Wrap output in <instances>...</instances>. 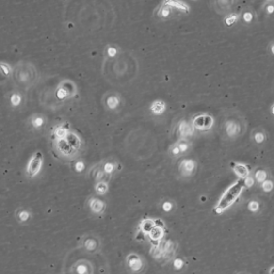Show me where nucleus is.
I'll return each mask as SVG.
<instances>
[{
	"label": "nucleus",
	"instance_id": "obj_1",
	"mask_svg": "<svg viewBox=\"0 0 274 274\" xmlns=\"http://www.w3.org/2000/svg\"><path fill=\"white\" fill-rule=\"evenodd\" d=\"M13 83L16 89L27 92L32 89L39 81V72L36 65L27 60H21L14 66Z\"/></svg>",
	"mask_w": 274,
	"mask_h": 274
},
{
	"label": "nucleus",
	"instance_id": "obj_2",
	"mask_svg": "<svg viewBox=\"0 0 274 274\" xmlns=\"http://www.w3.org/2000/svg\"><path fill=\"white\" fill-rule=\"evenodd\" d=\"M79 93V89L74 81L69 79H64L60 81L54 90V97L58 102H65V101L73 99Z\"/></svg>",
	"mask_w": 274,
	"mask_h": 274
},
{
	"label": "nucleus",
	"instance_id": "obj_3",
	"mask_svg": "<svg viewBox=\"0 0 274 274\" xmlns=\"http://www.w3.org/2000/svg\"><path fill=\"white\" fill-rule=\"evenodd\" d=\"M103 109L109 113H118L125 106L124 97L114 90L107 91L101 99Z\"/></svg>",
	"mask_w": 274,
	"mask_h": 274
},
{
	"label": "nucleus",
	"instance_id": "obj_4",
	"mask_svg": "<svg viewBox=\"0 0 274 274\" xmlns=\"http://www.w3.org/2000/svg\"><path fill=\"white\" fill-rule=\"evenodd\" d=\"M52 149L55 156L65 162H72L75 159L81 157L77 152L72 148L65 139L64 140H52Z\"/></svg>",
	"mask_w": 274,
	"mask_h": 274
},
{
	"label": "nucleus",
	"instance_id": "obj_5",
	"mask_svg": "<svg viewBox=\"0 0 274 274\" xmlns=\"http://www.w3.org/2000/svg\"><path fill=\"white\" fill-rule=\"evenodd\" d=\"M147 260L136 252L129 253L125 259V266L129 274H143L147 270Z\"/></svg>",
	"mask_w": 274,
	"mask_h": 274
},
{
	"label": "nucleus",
	"instance_id": "obj_6",
	"mask_svg": "<svg viewBox=\"0 0 274 274\" xmlns=\"http://www.w3.org/2000/svg\"><path fill=\"white\" fill-rule=\"evenodd\" d=\"M44 154L42 151H35L32 156L29 158L26 165L25 175L29 179H35L43 169Z\"/></svg>",
	"mask_w": 274,
	"mask_h": 274
},
{
	"label": "nucleus",
	"instance_id": "obj_7",
	"mask_svg": "<svg viewBox=\"0 0 274 274\" xmlns=\"http://www.w3.org/2000/svg\"><path fill=\"white\" fill-rule=\"evenodd\" d=\"M242 188H243V182L242 181H238L237 184L231 186L221 197V199L218 203V205L215 208L216 212L221 213L225 210H226L232 204V203L238 199Z\"/></svg>",
	"mask_w": 274,
	"mask_h": 274
},
{
	"label": "nucleus",
	"instance_id": "obj_8",
	"mask_svg": "<svg viewBox=\"0 0 274 274\" xmlns=\"http://www.w3.org/2000/svg\"><path fill=\"white\" fill-rule=\"evenodd\" d=\"M80 248L85 253L90 254V255H94V254L99 253L101 248H102V241L95 233H85L80 240Z\"/></svg>",
	"mask_w": 274,
	"mask_h": 274
},
{
	"label": "nucleus",
	"instance_id": "obj_9",
	"mask_svg": "<svg viewBox=\"0 0 274 274\" xmlns=\"http://www.w3.org/2000/svg\"><path fill=\"white\" fill-rule=\"evenodd\" d=\"M177 252V245L176 243L170 241H161L158 245L155 246L154 248V257L158 259H163L165 261H171L175 259Z\"/></svg>",
	"mask_w": 274,
	"mask_h": 274
},
{
	"label": "nucleus",
	"instance_id": "obj_10",
	"mask_svg": "<svg viewBox=\"0 0 274 274\" xmlns=\"http://www.w3.org/2000/svg\"><path fill=\"white\" fill-rule=\"evenodd\" d=\"M198 169L197 161L193 158H184L178 164V175L180 177L189 179L195 177Z\"/></svg>",
	"mask_w": 274,
	"mask_h": 274
},
{
	"label": "nucleus",
	"instance_id": "obj_11",
	"mask_svg": "<svg viewBox=\"0 0 274 274\" xmlns=\"http://www.w3.org/2000/svg\"><path fill=\"white\" fill-rule=\"evenodd\" d=\"M5 99H6V102L8 106L15 110L23 108L27 102L25 92H23V91L21 90H17V89H14L12 91H9L5 96Z\"/></svg>",
	"mask_w": 274,
	"mask_h": 274
},
{
	"label": "nucleus",
	"instance_id": "obj_12",
	"mask_svg": "<svg viewBox=\"0 0 274 274\" xmlns=\"http://www.w3.org/2000/svg\"><path fill=\"white\" fill-rule=\"evenodd\" d=\"M223 130H225V135L228 139H237L242 134V124L241 121L235 117H229L225 120L223 124Z\"/></svg>",
	"mask_w": 274,
	"mask_h": 274
},
{
	"label": "nucleus",
	"instance_id": "obj_13",
	"mask_svg": "<svg viewBox=\"0 0 274 274\" xmlns=\"http://www.w3.org/2000/svg\"><path fill=\"white\" fill-rule=\"evenodd\" d=\"M86 205L89 211L92 213L94 216H102L105 213L107 207L106 202L97 196H90L87 199Z\"/></svg>",
	"mask_w": 274,
	"mask_h": 274
},
{
	"label": "nucleus",
	"instance_id": "obj_14",
	"mask_svg": "<svg viewBox=\"0 0 274 274\" xmlns=\"http://www.w3.org/2000/svg\"><path fill=\"white\" fill-rule=\"evenodd\" d=\"M100 166L102 168L104 175L107 179L110 180L117 172L120 170V164L116 158L114 157H107L100 162Z\"/></svg>",
	"mask_w": 274,
	"mask_h": 274
},
{
	"label": "nucleus",
	"instance_id": "obj_15",
	"mask_svg": "<svg viewBox=\"0 0 274 274\" xmlns=\"http://www.w3.org/2000/svg\"><path fill=\"white\" fill-rule=\"evenodd\" d=\"M28 124L33 131L41 133V131H43L46 129L48 125V118L44 113H36L29 116Z\"/></svg>",
	"mask_w": 274,
	"mask_h": 274
},
{
	"label": "nucleus",
	"instance_id": "obj_16",
	"mask_svg": "<svg viewBox=\"0 0 274 274\" xmlns=\"http://www.w3.org/2000/svg\"><path fill=\"white\" fill-rule=\"evenodd\" d=\"M73 130L72 125H70L67 120L60 121L57 123L51 130V138L52 140H64L65 139L70 131Z\"/></svg>",
	"mask_w": 274,
	"mask_h": 274
},
{
	"label": "nucleus",
	"instance_id": "obj_17",
	"mask_svg": "<svg viewBox=\"0 0 274 274\" xmlns=\"http://www.w3.org/2000/svg\"><path fill=\"white\" fill-rule=\"evenodd\" d=\"M70 274H94V266L89 260L80 259L70 267Z\"/></svg>",
	"mask_w": 274,
	"mask_h": 274
},
{
	"label": "nucleus",
	"instance_id": "obj_18",
	"mask_svg": "<svg viewBox=\"0 0 274 274\" xmlns=\"http://www.w3.org/2000/svg\"><path fill=\"white\" fill-rule=\"evenodd\" d=\"M121 55V47L115 43H108L103 48V63L113 62Z\"/></svg>",
	"mask_w": 274,
	"mask_h": 274
},
{
	"label": "nucleus",
	"instance_id": "obj_19",
	"mask_svg": "<svg viewBox=\"0 0 274 274\" xmlns=\"http://www.w3.org/2000/svg\"><path fill=\"white\" fill-rule=\"evenodd\" d=\"M34 217V213L33 211L27 208V207H17L15 211V218L17 221V223L22 226H27L29 225L30 222L33 220Z\"/></svg>",
	"mask_w": 274,
	"mask_h": 274
},
{
	"label": "nucleus",
	"instance_id": "obj_20",
	"mask_svg": "<svg viewBox=\"0 0 274 274\" xmlns=\"http://www.w3.org/2000/svg\"><path fill=\"white\" fill-rule=\"evenodd\" d=\"M213 121V117L208 114H199L193 118L192 125L199 130H208L212 128Z\"/></svg>",
	"mask_w": 274,
	"mask_h": 274
},
{
	"label": "nucleus",
	"instance_id": "obj_21",
	"mask_svg": "<svg viewBox=\"0 0 274 274\" xmlns=\"http://www.w3.org/2000/svg\"><path fill=\"white\" fill-rule=\"evenodd\" d=\"M240 15V21L246 26H252L257 21V15L254 8L251 6H245Z\"/></svg>",
	"mask_w": 274,
	"mask_h": 274
},
{
	"label": "nucleus",
	"instance_id": "obj_22",
	"mask_svg": "<svg viewBox=\"0 0 274 274\" xmlns=\"http://www.w3.org/2000/svg\"><path fill=\"white\" fill-rule=\"evenodd\" d=\"M175 9L172 7L168 1H164L161 5H159L156 9L155 15L158 18L163 19V21H166V19L170 18L175 14Z\"/></svg>",
	"mask_w": 274,
	"mask_h": 274
},
{
	"label": "nucleus",
	"instance_id": "obj_23",
	"mask_svg": "<svg viewBox=\"0 0 274 274\" xmlns=\"http://www.w3.org/2000/svg\"><path fill=\"white\" fill-rule=\"evenodd\" d=\"M194 127H193L192 123H189V121L185 120V119H182L180 120L178 125H177V131H178V134H179V137L180 139H188L190 137L193 136V134H194Z\"/></svg>",
	"mask_w": 274,
	"mask_h": 274
},
{
	"label": "nucleus",
	"instance_id": "obj_24",
	"mask_svg": "<svg viewBox=\"0 0 274 274\" xmlns=\"http://www.w3.org/2000/svg\"><path fill=\"white\" fill-rule=\"evenodd\" d=\"M251 141L257 146H263L267 141V135L262 128H255L251 133Z\"/></svg>",
	"mask_w": 274,
	"mask_h": 274
},
{
	"label": "nucleus",
	"instance_id": "obj_25",
	"mask_svg": "<svg viewBox=\"0 0 274 274\" xmlns=\"http://www.w3.org/2000/svg\"><path fill=\"white\" fill-rule=\"evenodd\" d=\"M252 176L258 185L263 184L264 181L271 177L269 169L266 167H256L252 172Z\"/></svg>",
	"mask_w": 274,
	"mask_h": 274
},
{
	"label": "nucleus",
	"instance_id": "obj_26",
	"mask_svg": "<svg viewBox=\"0 0 274 274\" xmlns=\"http://www.w3.org/2000/svg\"><path fill=\"white\" fill-rule=\"evenodd\" d=\"M89 176H90L91 178L94 180V184H95V182H99V181H102V180H108L99 163L94 165L92 168L89 170ZM108 181H110V180H108Z\"/></svg>",
	"mask_w": 274,
	"mask_h": 274
},
{
	"label": "nucleus",
	"instance_id": "obj_27",
	"mask_svg": "<svg viewBox=\"0 0 274 274\" xmlns=\"http://www.w3.org/2000/svg\"><path fill=\"white\" fill-rule=\"evenodd\" d=\"M70 167H72V170L75 172V174L83 175L87 170V162L84 158L79 157L70 162Z\"/></svg>",
	"mask_w": 274,
	"mask_h": 274
},
{
	"label": "nucleus",
	"instance_id": "obj_28",
	"mask_svg": "<svg viewBox=\"0 0 274 274\" xmlns=\"http://www.w3.org/2000/svg\"><path fill=\"white\" fill-rule=\"evenodd\" d=\"M14 74V66L4 60H0V76L4 80H12Z\"/></svg>",
	"mask_w": 274,
	"mask_h": 274
},
{
	"label": "nucleus",
	"instance_id": "obj_29",
	"mask_svg": "<svg viewBox=\"0 0 274 274\" xmlns=\"http://www.w3.org/2000/svg\"><path fill=\"white\" fill-rule=\"evenodd\" d=\"M165 110H166V104L164 101L162 100H155L150 105V111L154 115H160L162 113H164Z\"/></svg>",
	"mask_w": 274,
	"mask_h": 274
},
{
	"label": "nucleus",
	"instance_id": "obj_30",
	"mask_svg": "<svg viewBox=\"0 0 274 274\" xmlns=\"http://www.w3.org/2000/svg\"><path fill=\"white\" fill-rule=\"evenodd\" d=\"M149 238L152 242H157V245L162 241L164 236V230L161 226H155L149 232Z\"/></svg>",
	"mask_w": 274,
	"mask_h": 274
},
{
	"label": "nucleus",
	"instance_id": "obj_31",
	"mask_svg": "<svg viewBox=\"0 0 274 274\" xmlns=\"http://www.w3.org/2000/svg\"><path fill=\"white\" fill-rule=\"evenodd\" d=\"M232 169H233V172H235V174H236V176L238 177L242 178V179H245L247 177H249L251 175V170L245 164L236 163Z\"/></svg>",
	"mask_w": 274,
	"mask_h": 274
},
{
	"label": "nucleus",
	"instance_id": "obj_32",
	"mask_svg": "<svg viewBox=\"0 0 274 274\" xmlns=\"http://www.w3.org/2000/svg\"><path fill=\"white\" fill-rule=\"evenodd\" d=\"M94 192L97 196H105L109 192V181L102 180L94 184Z\"/></svg>",
	"mask_w": 274,
	"mask_h": 274
},
{
	"label": "nucleus",
	"instance_id": "obj_33",
	"mask_svg": "<svg viewBox=\"0 0 274 274\" xmlns=\"http://www.w3.org/2000/svg\"><path fill=\"white\" fill-rule=\"evenodd\" d=\"M176 144H177V148L179 149L181 156L188 154L192 149V144H191L190 140H188V139H180L179 138V140L177 142Z\"/></svg>",
	"mask_w": 274,
	"mask_h": 274
},
{
	"label": "nucleus",
	"instance_id": "obj_34",
	"mask_svg": "<svg viewBox=\"0 0 274 274\" xmlns=\"http://www.w3.org/2000/svg\"><path fill=\"white\" fill-rule=\"evenodd\" d=\"M155 226H156L155 220L150 219V218H146V219H143V220L141 221L140 226H139V228H140V230L142 232L145 233V235H149V232L151 231V229L153 228Z\"/></svg>",
	"mask_w": 274,
	"mask_h": 274
},
{
	"label": "nucleus",
	"instance_id": "obj_35",
	"mask_svg": "<svg viewBox=\"0 0 274 274\" xmlns=\"http://www.w3.org/2000/svg\"><path fill=\"white\" fill-rule=\"evenodd\" d=\"M240 21V15L237 13H228L223 18V24L226 27H232Z\"/></svg>",
	"mask_w": 274,
	"mask_h": 274
},
{
	"label": "nucleus",
	"instance_id": "obj_36",
	"mask_svg": "<svg viewBox=\"0 0 274 274\" xmlns=\"http://www.w3.org/2000/svg\"><path fill=\"white\" fill-rule=\"evenodd\" d=\"M177 208V204L174 200L165 199L161 202V209L165 213H172Z\"/></svg>",
	"mask_w": 274,
	"mask_h": 274
},
{
	"label": "nucleus",
	"instance_id": "obj_37",
	"mask_svg": "<svg viewBox=\"0 0 274 274\" xmlns=\"http://www.w3.org/2000/svg\"><path fill=\"white\" fill-rule=\"evenodd\" d=\"M168 2L172 7H174L175 11H178V13L188 14L190 11L189 5L184 2H180V1H168Z\"/></svg>",
	"mask_w": 274,
	"mask_h": 274
},
{
	"label": "nucleus",
	"instance_id": "obj_38",
	"mask_svg": "<svg viewBox=\"0 0 274 274\" xmlns=\"http://www.w3.org/2000/svg\"><path fill=\"white\" fill-rule=\"evenodd\" d=\"M260 187L262 192L266 193V194H268V193H272L274 191V178L270 177L269 178L264 181L263 184H261Z\"/></svg>",
	"mask_w": 274,
	"mask_h": 274
},
{
	"label": "nucleus",
	"instance_id": "obj_39",
	"mask_svg": "<svg viewBox=\"0 0 274 274\" xmlns=\"http://www.w3.org/2000/svg\"><path fill=\"white\" fill-rule=\"evenodd\" d=\"M263 12L267 16H273L274 15V1L269 0V1H265L263 3Z\"/></svg>",
	"mask_w": 274,
	"mask_h": 274
},
{
	"label": "nucleus",
	"instance_id": "obj_40",
	"mask_svg": "<svg viewBox=\"0 0 274 274\" xmlns=\"http://www.w3.org/2000/svg\"><path fill=\"white\" fill-rule=\"evenodd\" d=\"M248 209L250 212L252 213H256L260 210V202L256 199H252L248 202V205H247Z\"/></svg>",
	"mask_w": 274,
	"mask_h": 274
},
{
	"label": "nucleus",
	"instance_id": "obj_41",
	"mask_svg": "<svg viewBox=\"0 0 274 274\" xmlns=\"http://www.w3.org/2000/svg\"><path fill=\"white\" fill-rule=\"evenodd\" d=\"M169 156H170L171 158H174V159L179 158V157L181 156L180 152H179V149L177 148V146L176 143L169 148Z\"/></svg>",
	"mask_w": 274,
	"mask_h": 274
},
{
	"label": "nucleus",
	"instance_id": "obj_42",
	"mask_svg": "<svg viewBox=\"0 0 274 274\" xmlns=\"http://www.w3.org/2000/svg\"><path fill=\"white\" fill-rule=\"evenodd\" d=\"M242 182H243V187H246V188H252L254 186V184H255V179H254L252 174L247 177L245 179H242Z\"/></svg>",
	"mask_w": 274,
	"mask_h": 274
},
{
	"label": "nucleus",
	"instance_id": "obj_43",
	"mask_svg": "<svg viewBox=\"0 0 274 274\" xmlns=\"http://www.w3.org/2000/svg\"><path fill=\"white\" fill-rule=\"evenodd\" d=\"M174 266L176 269H180L184 266V261L181 259H174Z\"/></svg>",
	"mask_w": 274,
	"mask_h": 274
},
{
	"label": "nucleus",
	"instance_id": "obj_44",
	"mask_svg": "<svg viewBox=\"0 0 274 274\" xmlns=\"http://www.w3.org/2000/svg\"><path fill=\"white\" fill-rule=\"evenodd\" d=\"M268 52H269L272 56H274V41H272V42L269 43V45H268Z\"/></svg>",
	"mask_w": 274,
	"mask_h": 274
},
{
	"label": "nucleus",
	"instance_id": "obj_45",
	"mask_svg": "<svg viewBox=\"0 0 274 274\" xmlns=\"http://www.w3.org/2000/svg\"><path fill=\"white\" fill-rule=\"evenodd\" d=\"M268 273H269V274H274V266H271V267L269 268Z\"/></svg>",
	"mask_w": 274,
	"mask_h": 274
},
{
	"label": "nucleus",
	"instance_id": "obj_46",
	"mask_svg": "<svg viewBox=\"0 0 274 274\" xmlns=\"http://www.w3.org/2000/svg\"><path fill=\"white\" fill-rule=\"evenodd\" d=\"M270 113H271V114L274 116V103L271 105V107H270Z\"/></svg>",
	"mask_w": 274,
	"mask_h": 274
},
{
	"label": "nucleus",
	"instance_id": "obj_47",
	"mask_svg": "<svg viewBox=\"0 0 274 274\" xmlns=\"http://www.w3.org/2000/svg\"><path fill=\"white\" fill-rule=\"evenodd\" d=\"M236 274H250V273L247 272V271H240V272H238V273H236Z\"/></svg>",
	"mask_w": 274,
	"mask_h": 274
}]
</instances>
